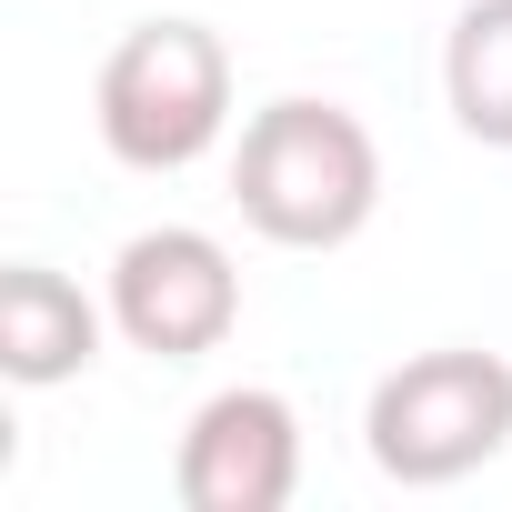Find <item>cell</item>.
I'll list each match as a JSON object with an SVG mask.
<instances>
[{
    "instance_id": "obj_3",
    "label": "cell",
    "mask_w": 512,
    "mask_h": 512,
    "mask_svg": "<svg viewBox=\"0 0 512 512\" xmlns=\"http://www.w3.org/2000/svg\"><path fill=\"white\" fill-rule=\"evenodd\" d=\"M101 151L121 171H191L231 131V51L201 21H131L91 91Z\"/></svg>"
},
{
    "instance_id": "obj_1",
    "label": "cell",
    "mask_w": 512,
    "mask_h": 512,
    "mask_svg": "<svg viewBox=\"0 0 512 512\" xmlns=\"http://www.w3.org/2000/svg\"><path fill=\"white\" fill-rule=\"evenodd\" d=\"M231 201H241L251 231L282 241V251H342L382 211V151H372L362 111L312 101V91H282V101H262L241 121Z\"/></svg>"
},
{
    "instance_id": "obj_4",
    "label": "cell",
    "mask_w": 512,
    "mask_h": 512,
    "mask_svg": "<svg viewBox=\"0 0 512 512\" xmlns=\"http://www.w3.org/2000/svg\"><path fill=\"white\" fill-rule=\"evenodd\" d=\"M241 322V272L231 251L191 221H161V231H131L111 251V332L151 362H201L221 352Z\"/></svg>"
},
{
    "instance_id": "obj_5",
    "label": "cell",
    "mask_w": 512,
    "mask_h": 512,
    "mask_svg": "<svg viewBox=\"0 0 512 512\" xmlns=\"http://www.w3.org/2000/svg\"><path fill=\"white\" fill-rule=\"evenodd\" d=\"M171 492L191 512H282L302 492V412L272 382H231L181 422Z\"/></svg>"
},
{
    "instance_id": "obj_7",
    "label": "cell",
    "mask_w": 512,
    "mask_h": 512,
    "mask_svg": "<svg viewBox=\"0 0 512 512\" xmlns=\"http://www.w3.org/2000/svg\"><path fill=\"white\" fill-rule=\"evenodd\" d=\"M442 101L462 141L512 151V0H462V21L442 31Z\"/></svg>"
},
{
    "instance_id": "obj_2",
    "label": "cell",
    "mask_w": 512,
    "mask_h": 512,
    "mask_svg": "<svg viewBox=\"0 0 512 512\" xmlns=\"http://www.w3.org/2000/svg\"><path fill=\"white\" fill-rule=\"evenodd\" d=\"M502 442H512V362L482 352V342L412 352L362 402V452L402 492H442V482L482 472Z\"/></svg>"
},
{
    "instance_id": "obj_6",
    "label": "cell",
    "mask_w": 512,
    "mask_h": 512,
    "mask_svg": "<svg viewBox=\"0 0 512 512\" xmlns=\"http://www.w3.org/2000/svg\"><path fill=\"white\" fill-rule=\"evenodd\" d=\"M101 322H111V302H91L51 262H11L0 272V372L21 392H51V382L91 372L101 362Z\"/></svg>"
}]
</instances>
